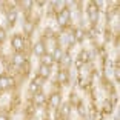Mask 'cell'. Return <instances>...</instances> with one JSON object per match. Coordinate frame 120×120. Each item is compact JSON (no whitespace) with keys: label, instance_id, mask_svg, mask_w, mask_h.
<instances>
[{"label":"cell","instance_id":"4","mask_svg":"<svg viewBox=\"0 0 120 120\" xmlns=\"http://www.w3.org/2000/svg\"><path fill=\"white\" fill-rule=\"evenodd\" d=\"M34 54H35V56H40V57L45 56V54H46L45 43H43V42H37V43H35V45H34Z\"/></svg>","mask_w":120,"mask_h":120},{"label":"cell","instance_id":"19","mask_svg":"<svg viewBox=\"0 0 120 120\" xmlns=\"http://www.w3.org/2000/svg\"><path fill=\"white\" fill-rule=\"evenodd\" d=\"M79 114H80L82 117H85V116H86V109H85V106L82 105V103L79 105Z\"/></svg>","mask_w":120,"mask_h":120},{"label":"cell","instance_id":"5","mask_svg":"<svg viewBox=\"0 0 120 120\" xmlns=\"http://www.w3.org/2000/svg\"><path fill=\"white\" fill-rule=\"evenodd\" d=\"M60 103H62V95H60L59 92H56V94H52L49 97V105L52 106V108H59Z\"/></svg>","mask_w":120,"mask_h":120},{"label":"cell","instance_id":"20","mask_svg":"<svg viewBox=\"0 0 120 120\" xmlns=\"http://www.w3.org/2000/svg\"><path fill=\"white\" fill-rule=\"evenodd\" d=\"M74 65H75V68H77V69H80V68L83 66L85 63H83V62H82V60H80V59L77 57V59H75V62H74Z\"/></svg>","mask_w":120,"mask_h":120},{"label":"cell","instance_id":"11","mask_svg":"<svg viewBox=\"0 0 120 120\" xmlns=\"http://www.w3.org/2000/svg\"><path fill=\"white\" fill-rule=\"evenodd\" d=\"M42 65H46V66H52L54 63V59H52V54H45V56H42Z\"/></svg>","mask_w":120,"mask_h":120},{"label":"cell","instance_id":"3","mask_svg":"<svg viewBox=\"0 0 120 120\" xmlns=\"http://www.w3.org/2000/svg\"><path fill=\"white\" fill-rule=\"evenodd\" d=\"M42 82H43V79L40 77V75H39V77H35L34 80L31 82V85H29V91H31V92H34V94H35V92H37V89H39L40 86L43 85Z\"/></svg>","mask_w":120,"mask_h":120},{"label":"cell","instance_id":"13","mask_svg":"<svg viewBox=\"0 0 120 120\" xmlns=\"http://www.w3.org/2000/svg\"><path fill=\"white\" fill-rule=\"evenodd\" d=\"M57 79H59L60 83H65V85H66L68 80H69V77H68V72H66V71H60L59 75H57Z\"/></svg>","mask_w":120,"mask_h":120},{"label":"cell","instance_id":"1","mask_svg":"<svg viewBox=\"0 0 120 120\" xmlns=\"http://www.w3.org/2000/svg\"><path fill=\"white\" fill-rule=\"evenodd\" d=\"M11 45H12V48H14L15 51H22L23 46H25V40H23V37H22L20 34H15L14 37H12V40H11Z\"/></svg>","mask_w":120,"mask_h":120},{"label":"cell","instance_id":"16","mask_svg":"<svg viewBox=\"0 0 120 120\" xmlns=\"http://www.w3.org/2000/svg\"><path fill=\"white\" fill-rule=\"evenodd\" d=\"M69 112H71V105L69 103H63L62 105V114L63 116H69Z\"/></svg>","mask_w":120,"mask_h":120},{"label":"cell","instance_id":"24","mask_svg":"<svg viewBox=\"0 0 120 120\" xmlns=\"http://www.w3.org/2000/svg\"><path fill=\"white\" fill-rule=\"evenodd\" d=\"M114 77H116V80L119 82V79H120V72H119V69H116V71H114Z\"/></svg>","mask_w":120,"mask_h":120},{"label":"cell","instance_id":"14","mask_svg":"<svg viewBox=\"0 0 120 120\" xmlns=\"http://www.w3.org/2000/svg\"><path fill=\"white\" fill-rule=\"evenodd\" d=\"M89 57H91V54H89L88 51H85V49H83V51H82L80 54H79V59H80L82 62H83V63H86L88 60H91V59H89Z\"/></svg>","mask_w":120,"mask_h":120},{"label":"cell","instance_id":"7","mask_svg":"<svg viewBox=\"0 0 120 120\" xmlns=\"http://www.w3.org/2000/svg\"><path fill=\"white\" fill-rule=\"evenodd\" d=\"M72 35H74V40H75V42H79V43H82L83 40H85V37H86L83 29H75V31L72 32Z\"/></svg>","mask_w":120,"mask_h":120},{"label":"cell","instance_id":"6","mask_svg":"<svg viewBox=\"0 0 120 120\" xmlns=\"http://www.w3.org/2000/svg\"><path fill=\"white\" fill-rule=\"evenodd\" d=\"M51 74V66H46V65H40V69H39V75L45 80V79H48Z\"/></svg>","mask_w":120,"mask_h":120},{"label":"cell","instance_id":"22","mask_svg":"<svg viewBox=\"0 0 120 120\" xmlns=\"http://www.w3.org/2000/svg\"><path fill=\"white\" fill-rule=\"evenodd\" d=\"M5 37H6V32H5V29H2L0 28V43L5 40Z\"/></svg>","mask_w":120,"mask_h":120},{"label":"cell","instance_id":"8","mask_svg":"<svg viewBox=\"0 0 120 120\" xmlns=\"http://www.w3.org/2000/svg\"><path fill=\"white\" fill-rule=\"evenodd\" d=\"M12 62H14V65H17V66H22V65H25L26 59H25V56H23V54L17 52L14 57H12Z\"/></svg>","mask_w":120,"mask_h":120},{"label":"cell","instance_id":"23","mask_svg":"<svg viewBox=\"0 0 120 120\" xmlns=\"http://www.w3.org/2000/svg\"><path fill=\"white\" fill-rule=\"evenodd\" d=\"M79 85H80V86H83V88H85V86H86V80H85V79H83V77H80V79H79Z\"/></svg>","mask_w":120,"mask_h":120},{"label":"cell","instance_id":"17","mask_svg":"<svg viewBox=\"0 0 120 120\" xmlns=\"http://www.w3.org/2000/svg\"><path fill=\"white\" fill-rule=\"evenodd\" d=\"M71 62H72V59H71V54H69V52L63 54V59H62V63H63V65H71Z\"/></svg>","mask_w":120,"mask_h":120},{"label":"cell","instance_id":"21","mask_svg":"<svg viewBox=\"0 0 120 120\" xmlns=\"http://www.w3.org/2000/svg\"><path fill=\"white\" fill-rule=\"evenodd\" d=\"M32 5H34V2H31V0H26V2H23V6H25L26 9H29Z\"/></svg>","mask_w":120,"mask_h":120},{"label":"cell","instance_id":"26","mask_svg":"<svg viewBox=\"0 0 120 120\" xmlns=\"http://www.w3.org/2000/svg\"><path fill=\"white\" fill-rule=\"evenodd\" d=\"M25 29H26V32H31V29H32V25H31V23H28Z\"/></svg>","mask_w":120,"mask_h":120},{"label":"cell","instance_id":"25","mask_svg":"<svg viewBox=\"0 0 120 120\" xmlns=\"http://www.w3.org/2000/svg\"><path fill=\"white\" fill-rule=\"evenodd\" d=\"M12 85H14V80H12L11 77H8V88H9V86H12Z\"/></svg>","mask_w":120,"mask_h":120},{"label":"cell","instance_id":"15","mask_svg":"<svg viewBox=\"0 0 120 120\" xmlns=\"http://www.w3.org/2000/svg\"><path fill=\"white\" fill-rule=\"evenodd\" d=\"M8 88V77L6 75H0V89Z\"/></svg>","mask_w":120,"mask_h":120},{"label":"cell","instance_id":"12","mask_svg":"<svg viewBox=\"0 0 120 120\" xmlns=\"http://www.w3.org/2000/svg\"><path fill=\"white\" fill-rule=\"evenodd\" d=\"M34 100H35V105H43L45 103V100H46V97H45V94L43 92H35V97H34Z\"/></svg>","mask_w":120,"mask_h":120},{"label":"cell","instance_id":"28","mask_svg":"<svg viewBox=\"0 0 120 120\" xmlns=\"http://www.w3.org/2000/svg\"><path fill=\"white\" fill-rule=\"evenodd\" d=\"M0 120H8V117H5V116H0Z\"/></svg>","mask_w":120,"mask_h":120},{"label":"cell","instance_id":"18","mask_svg":"<svg viewBox=\"0 0 120 120\" xmlns=\"http://www.w3.org/2000/svg\"><path fill=\"white\" fill-rule=\"evenodd\" d=\"M57 23L63 26V25H66V23H68V20H66V19H65L63 15H62V14L59 12V14H57Z\"/></svg>","mask_w":120,"mask_h":120},{"label":"cell","instance_id":"2","mask_svg":"<svg viewBox=\"0 0 120 120\" xmlns=\"http://www.w3.org/2000/svg\"><path fill=\"white\" fill-rule=\"evenodd\" d=\"M86 12H88L91 22H97V19H99V8L95 6V3H89L88 8H86Z\"/></svg>","mask_w":120,"mask_h":120},{"label":"cell","instance_id":"27","mask_svg":"<svg viewBox=\"0 0 120 120\" xmlns=\"http://www.w3.org/2000/svg\"><path fill=\"white\" fill-rule=\"evenodd\" d=\"M69 42H71V43L75 42V40H74V35H72V34H69Z\"/></svg>","mask_w":120,"mask_h":120},{"label":"cell","instance_id":"10","mask_svg":"<svg viewBox=\"0 0 120 120\" xmlns=\"http://www.w3.org/2000/svg\"><path fill=\"white\" fill-rule=\"evenodd\" d=\"M63 51H62V48H59L57 46L56 49H54V52H52V59H54V62H62V59H63Z\"/></svg>","mask_w":120,"mask_h":120},{"label":"cell","instance_id":"9","mask_svg":"<svg viewBox=\"0 0 120 120\" xmlns=\"http://www.w3.org/2000/svg\"><path fill=\"white\" fill-rule=\"evenodd\" d=\"M6 20H8V23H9V25H14L15 22H17V12H15L14 9H12V11H8V12H6Z\"/></svg>","mask_w":120,"mask_h":120}]
</instances>
